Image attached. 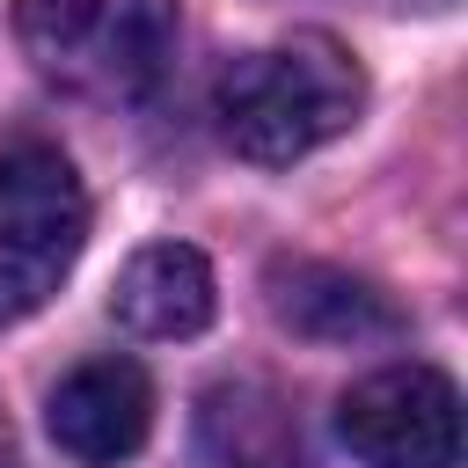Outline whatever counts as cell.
I'll use <instances>...</instances> for the list:
<instances>
[{
	"instance_id": "1",
	"label": "cell",
	"mask_w": 468,
	"mask_h": 468,
	"mask_svg": "<svg viewBox=\"0 0 468 468\" xmlns=\"http://www.w3.org/2000/svg\"><path fill=\"white\" fill-rule=\"evenodd\" d=\"M358 110H366V73L336 37H285L241 51L212 88L219 139L256 168H285L329 146L336 132L358 124Z\"/></svg>"
},
{
	"instance_id": "2",
	"label": "cell",
	"mask_w": 468,
	"mask_h": 468,
	"mask_svg": "<svg viewBox=\"0 0 468 468\" xmlns=\"http://www.w3.org/2000/svg\"><path fill=\"white\" fill-rule=\"evenodd\" d=\"M176 0H15L29 66L80 102H139L176 58Z\"/></svg>"
},
{
	"instance_id": "3",
	"label": "cell",
	"mask_w": 468,
	"mask_h": 468,
	"mask_svg": "<svg viewBox=\"0 0 468 468\" xmlns=\"http://www.w3.org/2000/svg\"><path fill=\"white\" fill-rule=\"evenodd\" d=\"M88 241V190L44 139L0 146V322L37 314Z\"/></svg>"
},
{
	"instance_id": "4",
	"label": "cell",
	"mask_w": 468,
	"mask_h": 468,
	"mask_svg": "<svg viewBox=\"0 0 468 468\" xmlns=\"http://www.w3.org/2000/svg\"><path fill=\"white\" fill-rule=\"evenodd\" d=\"M336 439L358 468H461V395L439 366H380L344 388Z\"/></svg>"
},
{
	"instance_id": "5",
	"label": "cell",
	"mask_w": 468,
	"mask_h": 468,
	"mask_svg": "<svg viewBox=\"0 0 468 468\" xmlns=\"http://www.w3.org/2000/svg\"><path fill=\"white\" fill-rule=\"evenodd\" d=\"M44 424H51L58 453H73L80 468H117L154 431V380L139 358H80L51 388Z\"/></svg>"
},
{
	"instance_id": "6",
	"label": "cell",
	"mask_w": 468,
	"mask_h": 468,
	"mask_svg": "<svg viewBox=\"0 0 468 468\" xmlns=\"http://www.w3.org/2000/svg\"><path fill=\"white\" fill-rule=\"evenodd\" d=\"M271 314L307 344H380L402 329L395 300L373 278H351L336 263H271Z\"/></svg>"
},
{
	"instance_id": "7",
	"label": "cell",
	"mask_w": 468,
	"mask_h": 468,
	"mask_svg": "<svg viewBox=\"0 0 468 468\" xmlns=\"http://www.w3.org/2000/svg\"><path fill=\"white\" fill-rule=\"evenodd\" d=\"M219 307V285H212V263L190 249V241H154L139 249L124 271H117V292H110V314L132 329V336H197Z\"/></svg>"
},
{
	"instance_id": "8",
	"label": "cell",
	"mask_w": 468,
	"mask_h": 468,
	"mask_svg": "<svg viewBox=\"0 0 468 468\" xmlns=\"http://www.w3.org/2000/svg\"><path fill=\"white\" fill-rule=\"evenodd\" d=\"M0 468H15V446H7V417H0Z\"/></svg>"
}]
</instances>
